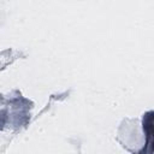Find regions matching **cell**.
I'll return each mask as SVG.
<instances>
[{
    "label": "cell",
    "instance_id": "6da1fadb",
    "mask_svg": "<svg viewBox=\"0 0 154 154\" xmlns=\"http://www.w3.org/2000/svg\"><path fill=\"white\" fill-rule=\"evenodd\" d=\"M143 130L147 137V152H154V112H148L143 117Z\"/></svg>",
    "mask_w": 154,
    "mask_h": 154
}]
</instances>
